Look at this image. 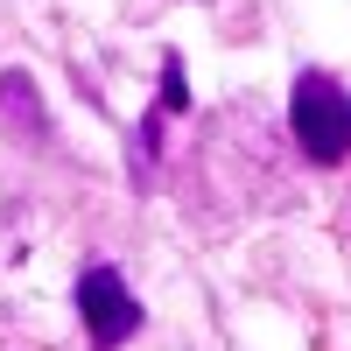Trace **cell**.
Listing matches in <instances>:
<instances>
[{"label": "cell", "instance_id": "6da1fadb", "mask_svg": "<svg viewBox=\"0 0 351 351\" xmlns=\"http://www.w3.org/2000/svg\"><path fill=\"white\" fill-rule=\"evenodd\" d=\"M288 134H295V148L316 162V169H337L351 155V99L324 71H302L295 92H288Z\"/></svg>", "mask_w": 351, "mask_h": 351}, {"label": "cell", "instance_id": "7a4b0ae2", "mask_svg": "<svg viewBox=\"0 0 351 351\" xmlns=\"http://www.w3.org/2000/svg\"><path fill=\"white\" fill-rule=\"evenodd\" d=\"M77 316H84V330H92L99 351H120L141 330V302L127 295V281L112 267H84L77 274Z\"/></svg>", "mask_w": 351, "mask_h": 351}, {"label": "cell", "instance_id": "3957f363", "mask_svg": "<svg viewBox=\"0 0 351 351\" xmlns=\"http://www.w3.org/2000/svg\"><path fill=\"white\" fill-rule=\"evenodd\" d=\"M0 120H8V134H21V141H49V112H43V92H36L28 71L0 77Z\"/></svg>", "mask_w": 351, "mask_h": 351}]
</instances>
